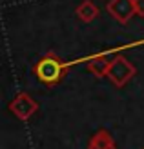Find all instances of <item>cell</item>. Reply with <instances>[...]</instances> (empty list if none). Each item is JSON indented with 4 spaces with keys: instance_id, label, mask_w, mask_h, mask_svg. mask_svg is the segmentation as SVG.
I'll list each match as a JSON object with an SVG mask.
<instances>
[{
    "instance_id": "3957f363",
    "label": "cell",
    "mask_w": 144,
    "mask_h": 149,
    "mask_svg": "<svg viewBox=\"0 0 144 149\" xmlns=\"http://www.w3.org/2000/svg\"><path fill=\"white\" fill-rule=\"evenodd\" d=\"M7 109H9L18 120L26 122L39 111V102L27 93H18L9 104H7Z\"/></svg>"
},
{
    "instance_id": "7a4b0ae2",
    "label": "cell",
    "mask_w": 144,
    "mask_h": 149,
    "mask_svg": "<svg viewBox=\"0 0 144 149\" xmlns=\"http://www.w3.org/2000/svg\"><path fill=\"white\" fill-rule=\"evenodd\" d=\"M135 74H137V68H135L124 55H117L115 58H111L110 69H108V74H106V77L111 80L113 86L124 87Z\"/></svg>"
},
{
    "instance_id": "9c48e42d",
    "label": "cell",
    "mask_w": 144,
    "mask_h": 149,
    "mask_svg": "<svg viewBox=\"0 0 144 149\" xmlns=\"http://www.w3.org/2000/svg\"><path fill=\"white\" fill-rule=\"evenodd\" d=\"M140 149H144V147H140Z\"/></svg>"
},
{
    "instance_id": "6da1fadb",
    "label": "cell",
    "mask_w": 144,
    "mask_h": 149,
    "mask_svg": "<svg viewBox=\"0 0 144 149\" xmlns=\"http://www.w3.org/2000/svg\"><path fill=\"white\" fill-rule=\"evenodd\" d=\"M33 73H35V77L40 84L53 87V86H57L64 80L66 73H67V64L58 55L49 51V53H46L35 64Z\"/></svg>"
},
{
    "instance_id": "277c9868",
    "label": "cell",
    "mask_w": 144,
    "mask_h": 149,
    "mask_svg": "<svg viewBox=\"0 0 144 149\" xmlns=\"http://www.w3.org/2000/svg\"><path fill=\"white\" fill-rule=\"evenodd\" d=\"M106 9H108V13L117 22H120V24H128L133 15H137L135 13L133 0H110L108 6H106Z\"/></svg>"
},
{
    "instance_id": "5b68a950",
    "label": "cell",
    "mask_w": 144,
    "mask_h": 149,
    "mask_svg": "<svg viewBox=\"0 0 144 149\" xmlns=\"http://www.w3.org/2000/svg\"><path fill=\"white\" fill-rule=\"evenodd\" d=\"M88 149H117V142L108 129H97L88 142Z\"/></svg>"
},
{
    "instance_id": "52a82bcc",
    "label": "cell",
    "mask_w": 144,
    "mask_h": 149,
    "mask_svg": "<svg viewBox=\"0 0 144 149\" xmlns=\"http://www.w3.org/2000/svg\"><path fill=\"white\" fill-rule=\"evenodd\" d=\"M110 62L104 55L100 56H93V58H89L88 60V71L89 73H93L97 78H102L108 74V69H110Z\"/></svg>"
},
{
    "instance_id": "ba28073f",
    "label": "cell",
    "mask_w": 144,
    "mask_h": 149,
    "mask_svg": "<svg viewBox=\"0 0 144 149\" xmlns=\"http://www.w3.org/2000/svg\"><path fill=\"white\" fill-rule=\"evenodd\" d=\"M133 4H135V13L144 18V0H133Z\"/></svg>"
},
{
    "instance_id": "8992f818",
    "label": "cell",
    "mask_w": 144,
    "mask_h": 149,
    "mask_svg": "<svg viewBox=\"0 0 144 149\" xmlns=\"http://www.w3.org/2000/svg\"><path fill=\"white\" fill-rule=\"evenodd\" d=\"M75 13H77V17L82 22H93L98 17V7L95 6L93 0H82V2L77 6Z\"/></svg>"
}]
</instances>
